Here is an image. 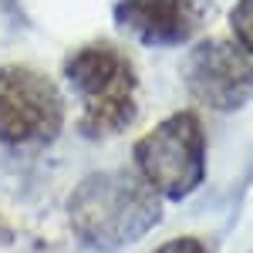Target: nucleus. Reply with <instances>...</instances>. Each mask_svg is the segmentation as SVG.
<instances>
[{
    "instance_id": "nucleus-6",
    "label": "nucleus",
    "mask_w": 253,
    "mask_h": 253,
    "mask_svg": "<svg viewBox=\"0 0 253 253\" xmlns=\"http://www.w3.org/2000/svg\"><path fill=\"white\" fill-rule=\"evenodd\" d=\"M115 20L149 47L186 44L199 31V0H118Z\"/></svg>"
},
{
    "instance_id": "nucleus-7",
    "label": "nucleus",
    "mask_w": 253,
    "mask_h": 253,
    "mask_svg": "<svg viewBox=\"0 0 253 253\" xmlns=\"http://www.w3.org/2000/svg\"><path fill=\"white\" fill-rule=\"evenodd\" d=\"M230 31L233 41L253 58V0H236V7L230 10Z\"/></svg>"
},
{
    "instance_id": "nucleus-3",
    "label": "nucleus",
    "mask_w": 253,
    "mask_h": 253,
    "mask_svg": "<svg viewBox=\"0 0 253 253\" xmlns=\"http://www.w3.org/2000/svg\"><path fill=\"white\" fill-rule=\"evenodd\" d=\"M142 182L159 199H186L206 179V132L196 112L162 118L132 149Z\"/></svg>"
},
{
    "instance_id": "nucleus-5",
    "label": "nucleus",
    "mask_w": 253,
    "mask_h": 253,
    "mask_svg": "<svg viewBox=\"0 0 253 253\" xmlns=\"http://www.w3.org/2000/svg\"><path fill=\"white\" fill-rule=\"evenodd\" d=\"M186 88L213 112H236L253 101V58L236 41H203L186 61Z\"/></svg>"
},
{
    "instance_id": "nucleus-4",
    "label": "nucleus",
    "mask_w": 253,
    "mask_h": 253,
    "mask_svg": "<svg viewBox=\"0 0 253 253\" xmlns=\"http://www.w3.org/2000/svg\"><path fill=\"white\" fill-rule=\"evenodd\" d=\"M64 128V95L31 64L0 68V142L10 149L51 145Z\"/></svg>"
},
{
    "instance_id": "nucleus-8",
    "label": "nucleus",
    "mask_w": 253,
    "mask_h": 253,
    "mask_svg": "<svg viewBox=\"0 0 253 253\" xmlns=\"http://www.w3.org/2000/svg\"><path fill=\"white\" fill-rule=\"evenodd\" d=\"M156 253H210V250H206V243L196 240V236H175L169 243H162Z\"/></svg>"
},
{
    "instance_id": "nucleus-2",
    "label": "nucleus",
    "mask_w": 253,
    "mask_h": 253,
    "mask_svg": "<svg viewBox=\"0 0 253 253\" xmlns=\"http://www.w3.org/2000/svg\"><path fill=\"white\" fill-rule=\"evenodd\" d=\"M64 78L81 98L78 128L88 138H108L125 132L138 115V75L132 58L108 44H81L64 61Z\"/></svg>"
},
{
    "instance_id": "nucleus-1",
    "label": "nucleus",
    "mask_w": 253,
    "mask_h": 253,
    "mask_svg": "<svg viewBox=\"0 0 253 253\" xmlns=\"http://www.w3.org/2000/svg\"><path fill=\"white\" fill-rule=\"evenodd\" d=\"M68 219L81 243L98 253H118L138 243L162 219L159 196L142 175L125 169H101L78 182L68 199Z\"/></svg>"
}]
</instances>
